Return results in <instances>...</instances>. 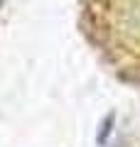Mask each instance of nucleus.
Returning a JSON list of instances; mask_svg holds the SVG:
<instances>
[{"label":"nucleus","mask_w":140,"mask_h":147,"mask_svg":"<svg viewBox=\"0 0 140 147\" xmlns=\"http://www.w3.org/2000/svg\"><path fill=\"white\" fill-rule=\"evenodd\" d=\"M116 42L128 49H140V0H116L108 12Z\"/></svg>","instance_id":"obj_1"}]
</instances>
